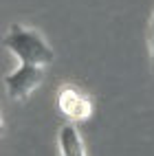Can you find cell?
Segmentation results:
<instances>
[{"instance_id":"cell-1","label":"cell","mask_w":154,"mask_h":156,"mask_svg":"<svg viewBox=\"0 0 154 156\" xmlns=\"http://www.w3.org/2000/svg\"><path fill=\"white\" fill-rule=\"evenodd\" d=\"M5 48L22 62V64H33V66H46L55 59L53 48L46 44V40L38 31L22 27V24H11L9 33L2 37Z\"/></svg>"},{"instance_id":"cell-2","label":"cell","mask_w":154,"mask_h":156,"mask_svg":"<svg viewBox=\"0 0 154 156\" xmlns=\"http://www.w3.org/2000/svg\"><path fill=\"white\" fill-rule=\"evenodd\" d=\"M44 81V70L42 66L33 64H20L11 75L5 77V88L7 95L13 101H27L29 95L33 92L40 84Z\"/></svg>"},{"instance_id":"cell-3","label":"cell","mask_w":154,"mask_h":156,"mask_svg":"<svg viewBox=\"0 0 154 156\" xmlns=\"http://www.w3.org/2000/svg\"><path fill=\"white\" fill-rule=\"evenodd\" d=\"M57 108L64 117H68L70 121L77 123V121H86V119L92 117L95 103L81 90H77L73 86H64L57 92Z\"/></svg>"},{"instance_id":"cell-4","label":"cell","mask_w":154,"mask_h":156,"mask_svg":"<svg viewBox=\"0 0 154 156\" xmlns=\"http://www.w3.org/2000/svg\"><path fill=\"white\" fill-rule=\"evenodd\" d=\"M148 44H150V59H152V66H154V16H152L150 29H148Z\"/></svg>"}]
</instances>
